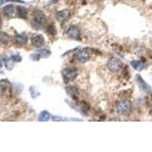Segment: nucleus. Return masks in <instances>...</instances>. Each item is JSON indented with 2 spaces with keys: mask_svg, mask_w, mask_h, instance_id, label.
Returning a JSON list of instances; mask_svg holds the SVG:
<instances>
[{
  "mask_svg": "<svg viewBox=\"0 0 152 152\" xmlns=\"http://www.w3.org/2000/svg\"><path fill=\"white\" fill-rule=\"evenodd\" d=\"M46 21V16L44 12L40 10H37L31 21V26L35 30H40Z\"/></svg>",
  "mask_w": 152,
  "mask_h": 152,
  "instance_id": "nucleus-1",
  "label": "nucleus"
},
{
  "mask_svg": "<svg viewBox=\"0 0 152 152\" xmlns=\"http://www.w3.org/2000/svg\"><path fill=\"white\" fill-rule=\"evenodd\" d=\"M116 111L119 115L128 116L132 112V103L129 100H122L117 104Z\"/></svg>",
  "mask_w": 152,
  "mask_h": 152,
  "instance_id": "nucleus-2",
  "label": "nucleus"
},
{
  "mask_svg": "<svg viewBox=\"0 0 152 152\" xmlns=\"http://www.w3.org/2000/svg\"><path fill=\"white\" fill-rule=\"evenodd\" d=\"M62 74L64 81L66 82H69V81H75L78 77V71L74 68H66L62 70Z\"/></svg>",
  "mask_w": 152,
  "mask_h": 152,
  "instance_id": "nucleus-3",
  "label": "nucleus"
},
{
  "mask_svg": "<svg viewBox=\"0 0 152 152\" xmlns=\"http://www.w3.org/2000/svg\"><path fill=\"white\" fill-rule=\"evenodd\" d=\"M123 62L117 58H111L107 62V68L113 72H119L123 67Z\"/></svg>",
  "mask_w": 152,
  "mask_h": 152,
  "instance_id": "nucleus-4",
  "label": "nucleus"
},
{
  "mask_svg": "<svg viewBox=\"0 0 152 152\" xmlns=\"http://www.w3.org/2000/svg\"><path fill=\"white\" fill-rule=\"evenodd\" d=\"M75 59L80 63H86L91 59V56L86 50H79L75 54Z\"/></svg>",
  "mask_w": 152,
  "mask_h": 152,
  "instance_id": "nucleus-5",
  "label": "nucleus"
},
{
  "mask_svg": "<svg viewBox=\"0 0 152 152\" xmlns=\"http://www.w3.org/2000/svg\"><path fill=\"white\" fill-rule=\"evenodd\" d=\"M44 43H45L44 37L40 34H34L31 37V44L34 47L40 48L43 47Z\"/></svg>",
  "mask_w": 152,
  "mask_h": 152,
  "instance_id": "nucleus-6",
  "label": "nucleus"
},
{
  "mask_svg": "<svg viewBox=\"0 0 152 152\" xmlns=\"http://www.w3.org/2000/svg\"><path fill=\"white\" fill-rule=\"evenodd\" d=\"M68 37L73 40H80L81 34L78 28L75 26H70L66 31Z\"/></svg>",
  "mask_w": 152,
  "mask_h": 152,
  "instance_id": "nucleus-7",
  "label": "nucleus"
},
{
  "mask_svg": "<svg viewBox=\"0 0 152 152\" xmlns=\"http://www.w3.org/2000/svg\"><path fill=\"white\" fill-rule=\"evenodd\" d=\"M71 16V13L67 9H64V10L59 11L58 12L56 13V19L59 22H64L66 21L68 19H69Z\"/></svg>",
  "mask_w": 152,
  "mask_h": 152,
  "instance_id": "nucleus-8",
  "label": "nucleus"
},
{
  "mask_svg": "<svg viewBox=\"0 0 152 152\" xmlns=\"http://www.w3.org/2000/svg\"><path fill=\"white\" fill-rule=\"evenodd\" d=\"M135 79H136L138 87H139L143 91H145V93H150L151 87L144 81L143 78H142V76L139 75H137L136 77H135Z\"/></svg>",
  "mask_w": 152,
  "mask_h": 152,
  "instance_id": "nucleus-9",
  "label": "nucleus"
},
{
  "mask_svg": "<svg viewBox=\"0 0 152 152\" xmlns=\"http://www.w3.org/2000/svg\"><path fill=\"white\" fill-rule=\"evenodd\" d=\"M14 40L16 44L19 46H22L24 45L27 43V41H28V37L24 33L18 34H16L15 36Z\"/></svg>",
  "mask_w": 152,
  "mask_h": 152,
  "instance_id": "nucleus-10",
  "label": "nucleus"
},
{
  "mask_svg": "<svg viewBox=\"0 0 152 152\" xmlns=\"http://www.w3.org/2000/svg\"><path fill=\"white\" fill-rule=\"evenodd\" d=\"M2 14L6 18H12L15 14V7L12 5H8L2 9Z\"/></svg>",
  "mask_w": 152,
  "mask_h": 152,
  "instance_id": "nucleus-11",
  "label": "nucleus"
},
{
  "mask_svg": "<svg viewBox=\"0 0 152 152\" xmlns=\"http://www.w3.org/2000/svg\"><path fill=\"white\" fill-rule=\"evenodd\" d=\"M131 66L134 69L137 70V71H142L145 68V62L142 61H138V60H133L131 62Z\"/></svg>",
  "mask_w": 152,
  "mask_h": 152,
  "instance_id": "nucleus-12",
  "label": "nucleus"
},
{
  "mask_svg": "<svg viewBox=\"0 0 152 152\" xmlns=\"http://www.w3.org/2000/svg\"><path fill=\"white\" fill-rule=\"evenodd\" d=\"M66 92L70 97H72L73 99L76 98L78 96V89L76 87L74 86H69L66 88Z\"/></svg>",
  "mask_w": 152,
  "mask_h": 152,
  "instance_id": "nucleus-13",
  "label": "nucleus"
},
{
  "mask_svg": "<svg viewBox=\"0 0 152 152\" xmlns=\"http://www.w3.org/2000/svg\"><path fill=\"white\" fill-rule=\"evenodd\" d=\"M17 13L19 18L22 19H26L28 18V10L26 8L23 6H18L17 7Z\"/></svg>",
  "mask_w": 152,
  "mask_h": 152,
  "instance_id": "nucleus-14",
  "label": "nucleus"
},
{
  "mask_svg": "<svg viewBox=\"0 0 152 152\" xmlns=\"http://www.w3.org/2000/svg\"><path fill=\"white\" fill-rule=\"evenodd\" d=\"M10 37L8 34L5 33V32H2L0 31V42L5 45H7L9 44V42H10Z\"/></svg>",
  "mask_w": 152,
  "mask_h": 152,
  "instance_id": "nucleus-15",
  "label": "nucleus"
},
{
  "mask_svg": "<svg viewBox=\"0 0 152 152\" xmlns=\"http://www.w3.org/2000/svg\"><path fill=\"white\" fill-rule=\"evenodd\" d=\"M36 53L39 56L40 59V58H47V57H49L51 55V51L47 50V49H40V50H37Z\"/></svg>",
  "mask_w": 152,
  "mask_h": 152,
  "instance_id": "nucleus-16",
  "label": "nucleus"
},
{
  "mask_svg": "<svg viewBox=\"0 0 152 152\" xmlns=\"http://www.w3.org/2000/svg\"><path fill=\"white\" fill-rule=\"evenodd\" d=\"M4 63H5V66L6 67V69L8 70H12V68L14 67V62H13V60H12L11 58H9V57L5 56H4V58L2 59Z\"/></svg>",
  "mask_w": 152,
  "mask_h": 152,
  "instance_id": "nucleus-17",
  "label": "nucleus"
},
{
  "mask_svg": "<svg viewBox=\"0 0 152 152\" xmlns=\"http://www.w3.org/2000/svg\"><path fill=\"white\" fill-rule=\"evenodd\" d=\"M50 119V114L49 113V112L44 110L42 111L40 113L39 116H38V119L39 121L40 122H47L48 121L49 119Z\"/></svg>",
  "mask_w": 152,
  "mask_h": 152,
  "instance_id": "nucleus-18",
  "label": "nucleus"
},
{
  "mask_svg": "<svg viewBox=\"0 0 152 152\" xmlns=\"http://www.w3.org/2000/svg\"><path fill=\"white\" fill-rule=\"evenodd\" d=\"M11 59L13 60V62H19L21 61V57L19 54H13V55L11 56Z\"/></svg>",
  "mask_w": 152,
  "mask_h": 152,
  "instance_id": "nucleus-19",
  "label": "nucleus"
},
{
  "mask_svg": "<svg viewBox=\"0 0 152 152\" xmlns=\"http://www.w3.org/2000/svg\"><path fill=\"white\" fill-rule=\"evenodd\" d=\"M47 31H48V33H50V34H53V35L56 34L57 33V31L56 30L54 25H50V26L48 27V30H47Z\"/></svg>",
  "mask_w": 152,
  "mask_h": 152,
  "instance_id": "nucleus-20",
  "label": "nucleus"
},
{
  "mask_svg": "<svg viewBox=\"0 0 152 152\" xmlns=\"http://www.w3.org/2000/svg\"><path fill=\"white\" fill-rule=\"evenodd\" d=\"M5 91V88L2 83H0V97H2L3 96L4 93Z\"/></svg>",
  "mask_w": 152,
  "mask_h": 152,
  "instance_id": "nucleus-21",
  "label": "nucleus"
},
{
  "mask_svg": "<svg viewBox=\"0 0 152 152\" xmlns=\"http://www.w3.org/2000/svg\"><path fill=\"white\" fill-rule=\"evenodd\" d=\"M6 2H19V3H24L23 0H5Z\"/></svg>",
  "mask_w": 152,
  "mask_h": 152,
  "instance_id": "nucleus-22",
  "label": "nucleus"
},
{
  "mask_svg": "<svg viewBox=\"0 0 152 152\" xmlns=\"http://www.w3.org/2000/svg\"><path fill=\"white\" fill-rule=\"evenodd\" d=\"M2 66H3V62H2V60L0 59V69H2Z\"/></svg>",
  "mask_w": 152,
  "mask_h": 152,
  "instance_id": "nucleus-23",
  "label": "nucleus"
},
{
  "mask_svg": "<svg viewBox=\"0 0 152 152\" xmlns=\"http://www.w3.org/2000/svg\"><path fill=\"white\" fill-rule=\"evenodd\" d=\"M5 2V0H0V6L3 5Z\"/></svg>",
  "mask_w": 152,
  "mask_h": 152,
  "instance_id": "nucleus-24",
  "label": "nucleus"
},
{
  "mask_svg": "<svg viewBox=\"0 0 152 152\" xmlns=\"http://www.w3.org/2000/svg\"><path fill=\"white\" fill-rule=\"evenodd\" d=\"M1 26H2V18H1V16H0V28H1Z\"/></svg>",
  "mask_w": 152,
  "mask_h": 152,
  "instance_id": "nucleus-25",
  "label": "nucleus"
},
{
  "mask_svg": "<svg viewBox=\"0 0 152 152\" xmlns=\"http://www.w3.org/2000/svg\"><path fill=\"white\" fill-rule=\"evenodd\" d=\"M151 113H152V106H151Z\"/></svg>",
  "mask_w": 152,
  "mask_h": 152,
  "instance_id": "nucleus-26",
  "label": "nucleus"
}]
</instances>
